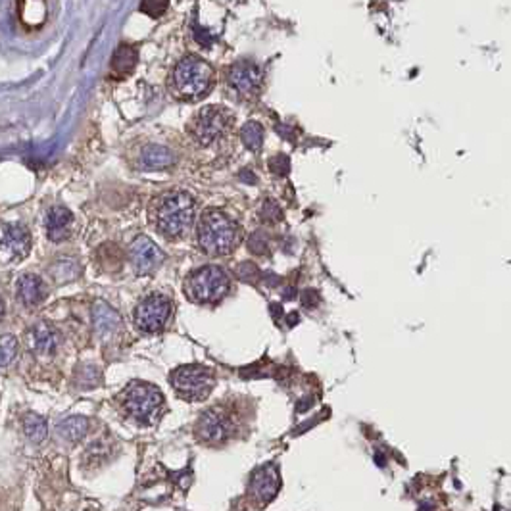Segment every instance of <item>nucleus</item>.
<instances>
[{
	"label": "nucleus",
	"instance_id": "obj_28",
	"mask_svg": "<svg viewBox=\"0 0 511 511\" xmlns=\"http://www.w3.org/2000/svg\"><path fill=\"white\" fill-rule=\"evenodd\" d=\"M269 165H271V169H273L275 174H286V171H288V158L283 156V154H279V156L269 160Z\"/></svg>",
	"mask_w": 511,
	"mask_h": 511
},
{
	"label": "nucleus",
	"instance_id": "obj_5",
	"mask_svg": "<svg viewBox=\"0 0 511 511\" xmlns=\"http://www.w3.org/2000/svg\"><path fill=\"white\" fill-rule=\"evenodd\" d=\"M229 292V277L217 266H204L185 281V295L194 304H216Z\"/></svg>",
	"mask_w": 511,
	"mask_h": 511
},
{
	"label": "nucleus",
	"instance_id": "obj_30",
	"mask_svg": "<svg viewBox=\"0 0 511 511\" xmlns=\"http://www.w3.org/2000/svg\"><path fill=\"white\" fill-rule=\"evenodd\" d=\"M2 317H4V302L0 300V319H2Z\"/></svg>",
	"mask_w": 511,
	"mask_h": 511
},
{
	"label": "nucleus",
	"instance_id": "obj_29",
	"mask_svg": "<svg viewBox=\"0 0 511 511\" xmlns=\"http://www.w3.org/2000/svg\"><path fill=\"white\" fill-rule=\"evenodd\" d=\"M165 8H167V4H158V2H145V4H140V10L150 14L152 18H158Z\"/></svg>",
	"mask_w": 511,
	"mask_h": 511
},
{
	"label": "nucleus",
	"instance_id": "obj_27",
	"mask_svg": "<svg viewBox=\"0 0 511 511\" xmlns=\"http://www.w3.org/2000/svg\"><path fill=\"white\" fill-rule=\"evenodd\" d=\"M248 248L254 254H266L268 252V236H266V233L258 231V233L252 234L250 241H248Z\"/></svg>",
	"mask_w": 511,
	"mask_h": 511
},
{
	"label": "nucleus",
	"instance_id": "obj_6",
	"mask_svg": "<svg viewBox=\"0 0 511 511\" xmlns=\"http://www.w3.org/2000/svg\"><path fill=\"white\" fill-rule=\"evenodd\" d=\"M169 382L181 398L189 402H200L208 398L210 392L214 390L216 375L204 365H181L171 373Z\"/></svg>",
	"mask_w": 511,
	"mask_h": 511
},
{
	"label": "nucleus",
	"instance_id": "obj_18",
	"mask_svg": "<svg viewBox=\"0 0 511 511\" xmlns=\"http://www.w3.org/2000/svg\"><path fill=\"white\" fill-rule=\"evenodd\" d=\"M137 60H139V53L135 46L120 44L112 56V73L115 77H125L137 66Z\"/></svg>",
	"mask_w": 511,
	"mask_h": 511
},
{
	"label": "nucleus",
	"instance_id": "obj_25",
	"mask_svg": "<svg viewBox=\"0 0 511 511\" xmlns=\"http://www.w3.org/2000/svg\"><path fill=\"white\" fill-rule=\"evenodd\" d=\"M18 354V340L14 335H2L0 337V369L8 367Z\"/></svg>",
	"mask_w": 511,
	"mask_h": 511
},
{
	"label": "nucleus",
	"instance_id": "obj_4",
	"mask_svg": "<svg viewBox=\"0 0 511 511\" xmlns=\"http://www.w3.org/2000/svg\"><path fill=\"white\" fill-rule=\"evenodd\" d=\"M118 400L125 416L140 425L156 423L164 411V394L150 382H129Z\"/></svg>",
	"mask_w": 511,
	"mask_h": 511
},
{
	"label": "nucleus",
	"instance_id": "obj_3",
	"mask_svg": "<svg viewBox=\"0 0 511 511\" xmlns=\"http://www.w3.org/2000/svg\"><path fill=\"white\" fill-rule=\"evenodd\" d=\"M214 85V70L208 62H204L198 56H185L175 70L169 75L167 87L169 93L185 100V102H194L208 95V91Z\"/></svg>",
	"mask_w": 511,
	"mask_h": 511
},
{
	"label": "nucleus",
	"instance_id": "obj_12",
	"mask_svg": "<svg viewBox=\"0 0 511 511\" xmlns=\"http://www.w3.org/2000/svg\"><path fill=\"white\" fill-rule=\"evenodd\" d=\"M129 261L137 275H148V273L156 271L162 266L164 254L158 248L154 241H150L148 236L140 234L131 244Z\"/></svg>",
	"mask_w": 511,
	"mask_h": 511
},
{
	"label": "nucleus",
	"instance_id": "obj_22",
	"mask_svg": "<svg viewBox=\"0 0 511 511\" xmlns=\"http://www.w3.org/2000/svg\"><path fill=\"white\" fill-rule=\"evenodd\" d=\"M50 275H53L56 283L73 281L79 275V263L75 260H70V258L56 260L53 268H50Z\"/></svg>",
	"mask_w": 511,
	"mask_h": 511
},
{
	"label": "nucleus",
	"instance_id": "obj_13",
	"mask_svg": "<svg viewBox=\"0 0 511 511\" xmlns=\"http://www.w3.org/2000/svg\"><path fill=\"white\" fill-rule=\"evenodd\" d=\"M279 488H281V476L275 465H263V467L256 469L250 479V486H248L250 498L260 505L271 502L277 496Z\"/></svg>",
	"mask_w": 511,
	"mask_h": 511
},
{
	"label": "nucleus",
	"instance_id": "obj_19",
	"mask_svg": "<svg viewBox=\"0 0 511 511\" xmlns=\"http://www.w3.org/2000/svg\"><path fill=\"white\" fill-rule=\"evenodd\" d=\"M120 323H122L120 315L113 312L110 306H106V304L102 302L96 304L95 325L100 335H112V333H115L118 327H120Z\"/></svg>",
	"mask_w": 511,
	"mask_h": 511
},
{
	"label": "nucleus",
	"instance_id": "obj_17",
	"mask_svg": "<svg viewBox=\"0 0 511 511\" xmlns=\"http://www.w3.org/2000/svg\"><path fill=\"white\" fill-rule=\"evenodd\" d=\"M18 298L27 308H35L46 298V286L43 279L27 273L18 281Z\"/></svg>",
	"mask_w": 511,
	"mask_h": 511
},
{
	"label": "nucleus",
	"instance_id": "obj_24",
	"mask_svg": "<svg viewBox=\"0 0 511 511\" xmlns=\"http://www.w3.org/2000/svg\"><path fill=\"white\" fill-rule=\"evenodd\" d=\"M98 260L104 266V269L108 271H115V269L122 268V250L115 246V244H104L100 250H98Z\"/></svg>",
	"mask_w": 511,
	"mask_h": 511
},
{
	"label": "nucleus",
	"instance_id": "obj_10",
	"mask_svg": "<svg viewBox=\"0 0 511 511\" xmlns=\"http://www.w3.org/2000/svg\"><path fill=\"white\" fill-rule=\"evenodd\" d=\"M0 261L18 263L31 250V234L21 223H6L0 227Z\"/></svg>",
	"mask_w": 511,
	"mask_h": 511
},
{
	"label": "nucleus",
	"instance_id": "obj_7",
	"mask_svg": "<svg viewBox=\"0 0 511 511\" xmlns=\"http://www.w3.org/2000/svg\"><path fill=\"white\" fill-rule=\"evenodd\" d=\"M171 312H174V304L167 296L160 295V292L148 295L135 308V315H133L135 327L140 333L156 335V333L165 329L167 321L171 317Z\"/></svg>",
	"mask_w": 511,
	"mask_h": 511
},
{
	"label": "nucleus",
	"instance_id": "obj_15",
	"mask_svg": "<svg viewBox=\"0 0 511 511\" xmlns=\"http://www.w3.org/2000/svg\"><path fill=\"white\" fill-rule=\"evenodd\" d=\"M60 344V337L48 323H37L35 327L29 333V348H33V352L39 355H53L56 348Z\"/></svg>",
	"mask_w": 511,
	"mask_h": 511
},
{
	"label": "nucleus",
	"instance_id": "obj_8",
	"mask_svg": "<svg viewBox=\"0 0 511 511\" xmlns=\"http://www.w3.org/2000/svg\"><path fill=\"white\" fill-rule=\"evenodd\" d=\"M231 122V115L225 108L221 106H208L202 108L191 122H189V133L191 137L202 147H210L214 145L217 139H221L225 135L227 127Z\"/></svg>",
	"mask_w": 511,
	"mask_h": 511
},
{
	"label": "nucleus",
	"instance_id": "obj_21",
	"mask_svg": "<svg viewBox=\"0 0 511 511\" xmlns=\"http://www.w3.org/2000/svg\"><path fill=\"white\" fill-rule=\"evenodd\" d=\"M24 431L31 442H43L48 433V427H46L44 417L37 416V414H27L24 417Z\"/></svg>",
	"mask_w": 511,
	"mask_h": 511
},
{
	"label": "nucleus",
	"instance_id": "obj_16",
	"mask_svg": "<svg viewBox=\"0 0 511 511\" xmlns=\"http://www.w3.org/2000/svg\"><path fill=\"white\" fill-rule=\"evenodd\" d=\"M140 165L147 171H160V169H169L175 165L174 152L162 145H147L140 150Z\"/></svg>",
	"mask_w": 511,
	"mask_h": 511
},
{
	"label": "nucleus",
	"instance_id": "obj_1",
	"mask_svg": "<svg viewBox=\"0 0 511 511\" xmlns=\"http://www.w3.org/2000/svg\"><path fill=\"white\" fill-rule=\"evenodd\" d=\"M196 216V202L189 192L169 191L158 196L150 208V221L165 239H179L191 229Z\"/></svg>",
	"mask_w": 511,
	"mask_h": 511
},
{
	"label": "nucleus",
	"instance_id": "obj_9",
	"mask_svg": "<svg viewBox=\"0 0 511 511\" xmlns=\"http://www.w3.org/2000/svg\"><path fill=\"white\" fill-rule=\"evenodd\" d=\"M194 433L198 436L200 442L206 444H221L227 438H231L234 433V425L231 417L227 416L223 409L219 407H210L206 409L200 419L196 421Z\"/></svg>",
	"mask_w": 511,
	"mask_h": 511
},
{
	"label": "nucleus",
	"instance_id": "obj_2",
	"mask_svg": "<svg viewBox=\"0 0 511 511\" xmlns=\"http://www.w3.org/2000/svg\"><path fill=\"white\" fill-rule=\"evenodd\" d=\"M198 246L210 256H227L239 246L243 233L239 223L221 210H206L198 221L196 231Z\"/></svg>",
	"mask_w": 511,
	"mask_h": 511
},
{
	"label": "nucleus",
	"instance_id": "obj_26",
	"mask_svg": "<svg viewBox=\"0 0 511 511\" xmlns=\"http://www.w3.org/2000/svg\"><path fill=\"white\" fill-rule=\"evenodd\" d=\"M260 216L263 221L275 223V221H279V219L283 217V212H281V208H279V204L275 200H266V202L261 204Z\"/></svg>",
	"mask_w": 511,
	"mask_h": 511
},
{
	"label": "nucleus",
	"instance_id": "obj_23",
	"mask_svg": "<svg viewBox=\"0 0 511 511\" xmlns=\"http://www.w3.org/2000/svg\"><path fill=\"white\" fill-rule=\"evenodd\" d=\"M241 139H243L244 147L248 150L258 152L261 145H263V127L258 122L244 123L243 129H241Z\"/></svg>",
	"mask_w": 511,
	"mask_h": 511
},
{
	"label": "nucleus",
	"instance_id": "obj_20",
	"mask_svg": "<svg viewBox=\"0 0 511 511\" xmlns=\"http://www.w3.org/2000/svg\"><path fill=\"white\" fill-rule=\"evenodd\" d=\"M89 431V421L85 417L81 416H73L64 419L60 425H58V433H60L62 438L70 442H77L81 440Z\"/></svg>",
	"mask_w": 511,
	"mask_h": 511
},
{
	"label": "nucleus",
	"instance_id": "obj_11",
	"mask_svg": "<svg viewBox=\"0 0 511 511\" xmlns=\"http://www.w3.org/2000/svg\"><path fill=\"white\" fill-rule=\"evenodd\" d=\"M227 85L234 95L241 98H250L258 95L261 87V70L258 64L250 60H241L227 70Z\"/></svg>",
	"mask_w": 511,
	"mask_h": 511
},
{
	"label": "nucleus",
	"instance_id": "obj_14",
	"mask_svg": "<svg viewBox=\"0 0 511 511\" xmlns=\"http://www.w3.org/2000/svg\"><path fill=\"white\" fill-rule=\"evenodd\" d=\"M46 234L54 243L66 241L71 234L73 227V214L66 206H53L46 214Z\"/></svg>",
	"mask_w": 511,
	"mask_h": 511
}]
</instances>
